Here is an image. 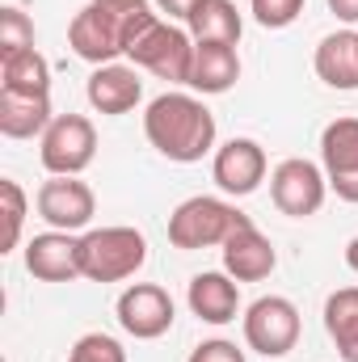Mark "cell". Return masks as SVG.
<instances>
[{"label": "cell", "instance_id": "27", "mask_svg": "<svg viewBox=\"0 0 358 362\" xmlns=\"http://www.w3.org/2000/svg\"><path fill=\"white\" fill-rule=\"evenodd\" d=\"M190 362H245V350H236L232 341L215 337V341H202V346H194Z\"/></svg>", "mask_w": 358, "mask_h": 362}, {"label": "cell", "instance_id": "29", "mask_svg": "<svg viewBox=\"0 0 358 362\" xmlns=\"http://www.w3.org/2000/svg\"><path fill=\"white\" fill-rule=\"evenodd\" d=\"M329 13H333L337 21L354 25V21H358V0H329Z\"/></svg>", "mask_w": 358, "mask_h": 362}, {"label": "cell", "instance_id": "26", "mask_svg": "<svg viewBox=\"0 0 358 362\" xmlns=\"http://www.w3.org/2000/svg\"><path fill=\"white\" fill-rule=\"evenodd\" d=\"M304 4H308V0H249L253 21L266 25V30H287V25L304 13Z\"/></svg>", "mask_w": 358, "mask_h": 362}, {"label": "cell", "instance_id": "30", "mask_svg": "<svg viewBox=\"0 0 358 362\" xmlns=\"http://www.w3.org/2000/svg\"><path fill=\"white\" fill-rule=\"evenodd\" d=\"M346 266H350V270L358 274V236L350 240V245H346Z\"/></svg>", "mask_w": 358, "mask_h": 362}, {"label": "cell", "instance_id": "7", "mask_svg": "<svg viewBox=\"0 0 358 362\" xmlns=\"http://www.w3.org/2000/svg\"><path fill=\"white\" fill-rule=\"evenodd\" d=\"M299 308L282 295H262L249 312H245V341L253 354L262 358H282L299 346Z\"/></svg>", "mask_w": 358, "mask_h": 362}, {"label": "cell", "instance_id": "9", "mask_svg": "<svg viewBox=\"0 0 358 362\" xmlns=\"http://www.w3.org/2000/svg\"><path fill=\"white\" fill-rule=\"evenodd\" d=\"M118 325L135 341H156L173 329V299L156 282H135L118 295Z\"/></svg>", "mask_w": 358, "mask_h": 362}, {"label": "cell", "instance_id": "5", "mask_svg": "<svg viewBox=\"0 0 358 362\" xmlns=\"http://www.w3.org/2000/svg\"><path fill=\"white\" fill-rule=\"evenodd\" d=\"M127 59H131L135 68H144V72L169 81V85H190L194 38H190V30H178V25H169V21H156V25H148V30L131 42Z\"/></svg>", "mask_w": 358, "mask_h": 362}, {"label": "cell", "instance_id": "16", "mask_svg": "<svg viewBox=\"0 0 358 362\" xmlns=\"http://www.w3.org/2000/svg\"><path fill=\"white\" fill-rule=\"evenodd\" d=\"M85 93H89V105L97 114L118 118V114H131V110L144 101V81H139V72L127 68V64H101L89 76V89Z\"/></svg>", "mask_w": 358, "mask_h": 362}, {"label": "cell", "instance_id": "18", "mask_svg": "<svg viewBox=\"0 0 358 362\" xmlns=\"http://www.w3.org/2000/svg\"><path fill=\"white\" fill-rule=\"evenodd\" d=\"M312 64H316V76L329 89H342V93L358 89V34L354 30H337V34L321 38Z\"/></svg>", "mask_w": 358, "mask_h": 362}, {"label": "cell", "instance_id": "17", "mask_svg": "<svg viewBox=\"0 0 358 362\" xmlns=\"http://www.w3.org/2000/svg\"><path fill=\"white\" fill-rule=\"evenodd\" d=\"M241 81V55L228 42H194V64H190V89L202 97H219Z\"/></svg>", "mask_w": 358, "mask_h": 362}, {"label": "cell", "instance_id": "2", "mask_svg": "<svg viewBox=\"0 0 358 362\" xmlns=\"http://www.w3.org/2000/svg\"><path fill=\"white\" fill-rule=\"evenodd\" d=\"M148 144L178 165H194L215 148V114L190 93H161L144 114Z\"/></svg>", "mask_w": 358, "mask_h": 362}, {"label": "cell", "instance_id": "15", "mask_svg": "<svg viewBox=\"0 0 358 362\" xmlns=\"http://www.w3.org/2000/svg\"><path fill=\"white\" fill-rule=\"evenodd\" d=\"M185 303L198 320L207 325H228L236 320L241 312V286L228 270H207V274H194L190 278V291H185Z\"/></svg>", "mask_w": 358, "mask_h": 362}, {"label": "cell", "instance_id": "23", "mask_svg": "<svg viewBox=\"0 0 358 362\" xmlns=\"http://www.w3.org/2000/svg\"><path fill=\"white\" fill-rule=\"evenodd\" d=\"M0 202H4V240L0 253H13L21 240V223H25V189L13 177H0Z\"/></svg>", "mask_w": 358, "mask_h": 362}, {"label": "cell", "instance_id": "14", "mask_svg": "<svg viewBox=\"0 0 358 362\" xmlns=\"http://www.w3.org/2000/svg\"><path fill=\"white\" fill-rule=\"evenodd\" d=\"M219 249H224V270L232 274L236 282H262V278H270L274 266H278L274 245L262 236V228H258L253 219H245Z\"/></svg>", "mask_w": 358, "mask_h": 362}, {"label": "cell", "instance_id": "3", "mask_svg": "<svg viewBox=\"0 0 358 362\" xmlns=\"http://www.w3.org/2000/svg\"><path fill=\"white\" fill-rule=\"evenodd\" d=\"M148 262V240L135 228H93L81 236V266L89 282L135 278Z\"/></svg>", "mask_w": 358, "mask_h": 362}, {"label": "cell", "instance_id": "19", "mask_svg": "<svg viewBox=\"0 0 358 362\" xmlns=\"http://www.w3.org/2000/svg\"><path fill=\"white\" fill-rule=\"evenodd\" d=\"M55 122L51 97H25V93L0 89V135L4 139H34Z\"/></svg>", "mask_w": 358, "mask_h": 362}, {"label": "cell", "instance_id": "8", "mask_svg": "<svg viewBox=\"0 0 358 362\" xmlns=\"http://www.w3.org/2000/svg\"><path fill=\"white\" fill-rule=\"evenodd\" d=\"M325 194H329V177L321 173V165L304 160V156H291L282 160L274 173H270V198L282 215L291 219H308L325 206Z\"/></svg>", "mask_w": 358, "mask_h": 362}, {"label": "cell", "instance_id": "6", "mask_svg": "<svg viewBox=\"0 0 358 362\" xmlns=\"http://www.w3.org/2000/svg\"><path fill=\"white\" fill-rule=\"evenodd\" d=\"M42 169L51 177H81L97 156V131L85 114H55V122L42 131Z\"/></svg>", "mask_w": 358, "mask_h": 362}, {"label": "cell", "instance_id": "12", "mask_svg": "<svg viewBox=\"0 0 358 362\" xmlns=\"http://www.w3.org/2000/svg\"><path fill=\"white\" fill-rule=\"evenodd\" d=\"M211 177H215V185L224 194L249 198L266 181V152H262V144H253V139H228L224 148H215Z\"/></svg>", "mask_w": 358, "mask_h": 362}, {"label": "cell", "instance_id": "24", "mask_svg": "<svg viewBox=\"0 0 358 362\" xmlns=\"http://www.w3.org/2000/svg\"><path fill=\"white\" fill-rule=\"evenodd\" d=\"M34 47V21L21 8H0V55H17Z\"/></svg>", "mask_w": 358, "mask_h": 362}, {"label": "cell", "instance_id": "1", "mask_svg": "<svg viewBox=\"0 0 358 362\" xmlns=\"http://www.w3.org/2000/svg\"><path fill=\"white\" fill-rule=\"evenodd\" d=\"M161 17L152 13L148 0H89L72 25H68V47L85 59V64H114L118 55L131 51V42L156 25Z\"/></svg>", "mask_w": 358, "mask_h": 362}, {"label": "cell", "instance_id": "11", "mask_svg": "<svg viewBox=\"0 0 358 362\" xmlns=\"http://www.w3.org/2000/svg\"><path fill=\"white\" fill-rule=\"evenodd\" d=\"M38 215L55 228V232H81L89 228V219L97 215V198L81 177H51L38 189Z\"/></svg>", "mask_w": 358, "mask_h": 362}, {"label": "cell", "instance_id": "22", "mask_svg": "<svg viewBox=\"0 0 358 362\" xmlns=\"http://www.w3.org/2000/svg\"><path fill=\"white\" fill-rule=\"evenodd\" d=\"M325 329L346 362H358V286H342L325 299Z\"/></svg>", "mask_w": 358, "mask_h": 362}, {"label": "cell", "instance_id": "13", "mask_svg": "<svg viewBox=\"0 0 358 362\" xmlns=\"http://www.w3.org/2000/svg\"><path fill=\"white\" fill-rule=\"evenodd\" d=\"M25 270L34 274L38 282H76L85 278L81 266V240L72 232H38L25 245Z\"/></svg>", "mask_w": 358, "mask_h": 362}, {"label": "cell", "instance_id": "4", "mask_svg": "<svg viewBox=\"0 0 358 362\" xmlns=\"http://www.w3.org/2000/svg\"><path fill=\"white\" fill-rule=\"evenodd\" d=\"M245 219H249V215L236 211V206L224 202V198H207V194L185 198L178 211L169 215V245H173V249H185V253L224 245Z\"/></svg>", "mask_w": 358, "mask_h": 362}, {"label": "cell", "instance_id": "20", "mask_svg": "<svg viewBox=\"0 0 358 362\" xmlns=\"http://www.w3.org/2000/svg\"><path fill=\"white\" fill-rule=\"evenodd\" d=\"M185 25H190V38L194 42H228V47H236L241 42V30H245V21H241V13H236L232 0H202L190 13Z\"/></svg>", "mask_w": 358, "mask_h": 362}, {"label": "cell", "instance_id": "10", "mask_svg": "<svg viewBox=\"0 0 358 362\" xmlns=\"http://www.w3.org/2000/svg\"><path fill=\"white\" fill-rule=\"evenodd\" d=\"M321 160L329 189L342 202H358V118H333L321 131Z\"/></svg>", "mask_w": 358, "mask_h": 362}, {"label": "cell", "instance_id": "21", "mask_svg": "<svg viewBox=\"0 0 358 362\" xmlns=\"http://www.w3.org/2000/svg\"><path fill=\"white\" fill-rule=\"evenodd\" d=\"M0 89L25 97H51V64L30 47L17 55H0Z\"/></svg>", "mask_w": 358, "mask_h": 362}, {"label": "cell", "instance_id": "28", "mask_svg": "<svg viewBox=\"0 0 358 362\" xmlns=\"http://www.w3.org/2000/svg\"><path fill=\"white\" fill-rule=\"evenodd\" d=\"M198 4H202V0H156V8L169 13V17H178V21H190V13H194Z\"/></svg>", "mask_w": 358, "mask_h": 362}, {"label": "cell", "instance_id": "25", "mask_svg": "<svg viewBox=\"0 0 358 362\" xmlns=\"http://www.w3.org/2000/svg\"><path fill=\"white\" fill-rule=\"evenodd\" d=\"M68 362H127V350H122L114 337H105V333H85V337L72 346Z\"/></svg>", "mask_w": 358, "mask_h": 362}]
</instances>
